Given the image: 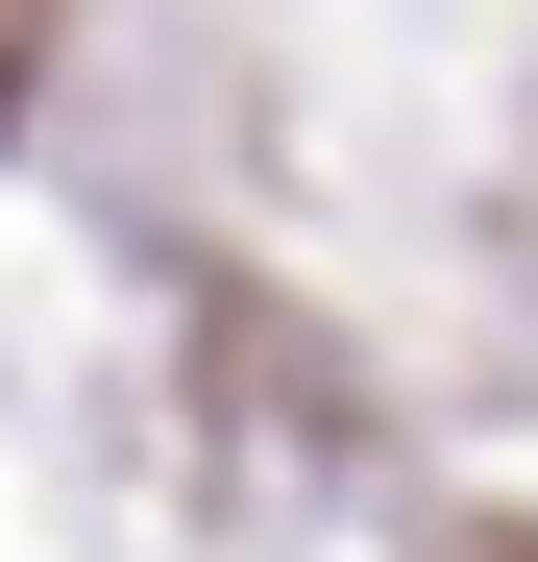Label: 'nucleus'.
Returning <instances> with one entry per match:
<instances>
[]
</instances>
